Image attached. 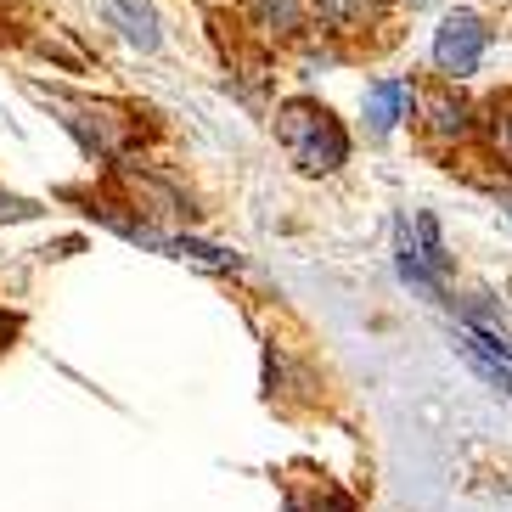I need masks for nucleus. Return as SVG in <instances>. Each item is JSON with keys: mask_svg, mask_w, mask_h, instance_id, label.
I'll return each instance as SVG.
<instances>
[{"mask_svg": "<svg viewBox=\"0 0 512 512\" xmlns=\"http://www.w3.org/2000/svg\"><path fill=\"white\" fill-rule=\"evenodd\" d=\"M276 136H282V147L293 152L310 175H327V169H338L349 158V141H344V130H338V119L316 102H282Z\"/></svg>", "mask_w": 512, "mask_h": 512, "instance_id": "nucleus-1", "label": "nucleus"}, {"mask_svg": "<svg viewBox=\"0 0 512 512\" xmlns=\"http://www.w3.org/2000/svg\"><path fill=\"white\" fill-rule=\"evenodd\" d=\"M484 46H490V29H484V17H479V12H451L445 23H439V34H434V62H439V74L467 79L473 68H479Z\"/></svg>", "mask_w": 512, "mask_h": 512, "instance_id": "nucleus-2", "label": "nucleus"}, {"mask_svg": "<svg viewBox=\"0 0 512 512\" xmlns=\"http://www.w3.org/2000/svg\"><path fill=\"white\" fill-rule=\"evenodd\" d=\"M406 102H417V96H411L400 79H377L372 91H366V124H372V136H389Z\"/></svg>", "mask_w": 512, "mask_h": 512, "instance_id": "nucleus-3", "label": "nucleus"}, {"mask_svg": "<svg viewBox=\"0 0 512 512\" xmlns=\"http://www.w3.org/2000/svg\"><path fill=\"white\" fill-rule=\"evenodd\" d=\"M102 12L124 29V40H130V46L158 51V17H152L147 6H136V0H102Z\"/></svg>", "mask_w": 512, "mask_h": 512, "instance_id": "nucleus-4", "label": "nucleus"}, {"mask_svg": "<svg viewBox=\"0 0 512 512\" xmlns=\"http://www.w3.org/2000/svg\"><path fill=\"white\" fill-rule=\"evenodd\" d=\"M456 349H462V361L473 366V372H479L484 383H496V389L512 400V366H507V355H496V349H484V344H479V338H473L467 327L456 332Z\"/></svg>", "mask_w": 512, "mask_h": 512, "instance_id": "nucleus-5", "label": "nucleus"}, {"mask_svg": "<svg viewBox=\"0 0 512 512\" xmlns=\"http://www.w3.org/2000/svg\"><path fill=\"white\" fill-rule=\"evenodd\" d=\"M169 254H175V259H192V265H203V271H237V265H242L237 254H226V248H209V242H197V237L169 242Z\"/></svg>", "mask_w": 512, "mask_h": 512, "instance_id": "nucleus-6", "label": "nucleus"}, {"mask_svg": "<svg viewBox=\"0 0 512 512\" xmlns=\"http://www.w3.org/2000/svg\"><path fill=\"white\" fill-rule=\"evenodd\" d=\"M248 12L259 17V29H276V34H287V29H299V0H248Z\"/></svg>", "mask_w": 512, "mask_h": 512, "instance_id": "nucleus-7", "label": "nucleus"}, {"mask_svg": "<svg viewBox=\"0 0 512 512\" xmlns=\"http://www.w3.org/2000/svg\"><path fill=\"white\" fill-rule=\"evenodd\" d=\"M428 119H434L439 136H462L467 130V107L451 102V96H428Z\"/></svg>", "mask_w": 512, "mask_h": 512, "instance_id": "nucleus-8", "label": "nucleus"}, {"mask_svg": "<svg viewBox=\"0 0 512 512\" xmlns=\"http://www.w3.org/2000/svg\"><path fill=\"white\" fill-rule=\"evenodd\" d=\"M417 237H422V259H428V271H445L451 265V254H445V242H439V220L434 214H417Z\"/></svg>", "mask_w": 512, "mask_h": 512, "instance_id": "nucleus-9", "label": "nucleus"}, {"mask_svg": "<svg viewBox=\"0 0 512 512\" xmlns=\"http://www.w3.org/2000/svg\"><path fill=\"white\" fill-rule=\"evenodd\" d=\"M316 6L332 17V23H349V17L361 12V0H316Z\"/></svg>", "mask_w": 512, "mask_h": 512, "instance_id": "nucleus-10", "label": "nucleus"}, {"mask_svg": "<svg viewBox=\"0 0 512 512\" xmlns=\"http://www.w3.org/2000/svg\"><path fill=\"white\" fill-rule=\"evenodd\" d=\"M34 214V203H23V197H6L0 192V220H29Z\"/></svg>", "mask_w": 512, "mask_h": 512, "instance_id": "nucleus-11", "label": "nucleus"}, {"mask_svg": "<svg viewBox=\"0 0 512 512\" xmlns=\"http://www.w3.org/2000/svg\"><path fill=\"white\" fill-rule=\"evenodd\" d=\"M501 203H507V214H512V192H501Z\"/></svg>", "mask_w": 512, "mask_h": 512, "instance_id": "nucleus-12", "label": "nucleus"}]
</instances>
